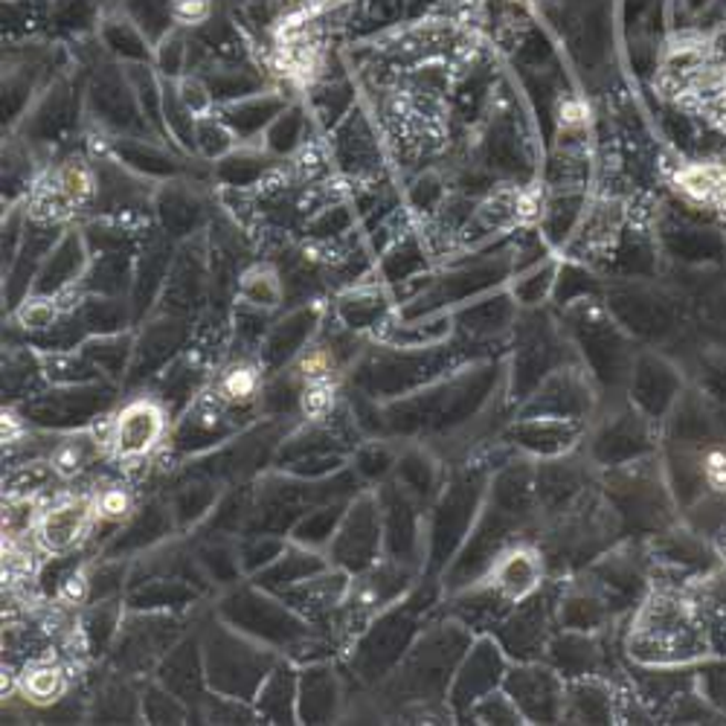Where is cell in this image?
Masks as SVG:
<instances>
[{"label":"cell","instance_id":"9","mask_svg":"<svg viewBox=\"0 0 726 726\" xmlns=\"http://www.w3.org/2000/svg\"><path fill=\"white\" fill-rule=\"evenodd\" d=\"M328 407H332V390H328L326 383H314V387H308L303 396V410L308 415H314V419H320V415L328 413Z\"/></svg>","mask_w":726,"mask_h":726},{"label":"cell","instance_id":"8","mask_svg":"<svg viewBox=\"0 0 726 726\" xmlns=\"http://www.w3.org/2000/svg\"><path fill=\"white\" fill-rule=\"evenodd\" d=\"M256 392V372L253 369H233L224 378V396L230 399H251Z\"/></svg>","mask_w":726,"mask_h":726},{"label":"cell","instance_id":"5","mask_svg":"<svg viewBox=\"0 0 726 726\" xmlns=\"http://www.w3.org/2000/svg\"><path fill=\"white\" fill-rule=\"evenodd\" d=\"M697 695L709 703L718 715H726V656L715 663H703L695 677Z\"/></svg>","mask_w":726,"mask_h":726},{"label":"cell","instance_id":"4","mask_svg":"<svg viewBox=\"0 0 726 726\" xmlns=\"http://www.w3.org/2000/svg\"><path fill=\"white\" fill-rule=\"evenodd\" d=\"M535 581H538V558L532 553H512L497 567V585L512 599L529 593Z\"/></svg>","mask_w":726,"mask_h":726},{"label":"cell","instance_id":"6","mask_svg":"<svg viewBox=\"0 0 726 726\" xmlns=\"http://www.w3.org/2000/svg\"><path fill=\"white\" fill-rule=\"evenodd\" d=\"M87 451H91V448H87V439H71V442H62L53 453L55 471L64 476H73L76 471L85 469Z\"/></svg>","mask_w":726,"mask_h":726},{"label":"cell","instance_id":"10","mask_svg":"<svg viewBox=\"0 0 726 726\" xmlns=\"http://www.w3.org/2000/svg\"><path fill=\"white\" fill-rule=\"evenodd\" d=\"M126 508H128V497L123 492H117V488H114V492L102 494L99 512L105 517H123L126 515Z\"/></svg>","mask_w":726,"mask_h":726},{"label":"cell","instance_id":"2","mask_svg":"<svg viewBox=\"0 0 726 726\" xmlns=\"http://www.w3.org/2000/svg\"><path fill=\"white\" fill-rule=\"evenodd\" d=\"M677 180L688 198L709 203L715 210H726V169L712 164L686 166Z\"/></svg>","mask_w":726,"mask_h":726},{"label":"cell","instance_id":"3","mask_svg":"<svg viewBox=\"0 0 726 726\" xmlns=\"http://www.w3.org/2000/svg\"><path fill=\"white\" fill-rule=\"evenodd\" d=\"M87 506L85 503H67V506L53 508L44 524H41V540L48 549H67L78 538V532L85 526Z\"/></svg>","mask_w":726,"mask_h":726},{"label":"cell","instance_id":"1","mask_svg":"<svg viewBox=\"0 0 726 726\" xmlns=\"http://www.w3.org/2000/svg\"><path fill=\"white\" fill-rule=\"evenodd\" d=\"M160 430H164V415L160 410L146 401H137V404L126 407L123 415L114 424V451L119 456H143V453L149 451L151 445L160 436Z\"/></svg>","mask_w":726,"mask_h":726},{"label":"cell","instance_id":"7","mask_svg":"<svg viewBox=\"0 0 726 726\" xmlns=\"http://www.w3.org/2000/svg\"><path fill=\"white\" fill-rule=\"evenodd\" d=\"M62 674L55 672V669H35V672H30V677H27L24 683L27 695L39 703L53 701V697L62 692Z\"/></svg>","mask_w":726,"mask_h":726},{"label":"cell","instance_id":"11","mask_svg":"<svg viewBox=\"0 0 726 726\" xmlns=\"http://www.w3.org/2000/svg\"><path fill=\"white\" fill-rule=\"evenodd\" d=\"M82 593H85V578L82 576L71 578V585H67V599H82Z\"/></svg>","mask_w":726,"mask_h":726}]
</instances>
